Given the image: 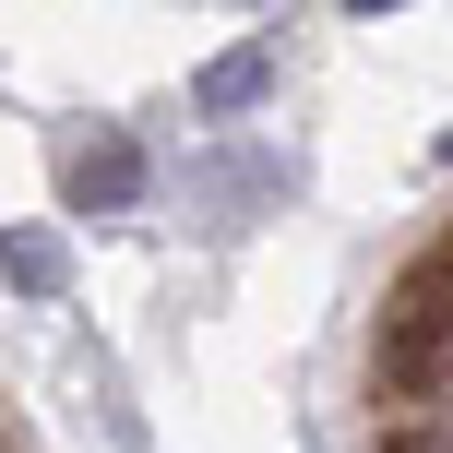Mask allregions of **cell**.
Wrapping results in <instances>:
<instances>
[{
    "label": "cell",
    "mask_w": 453,
    "mask_h": 453,
    "mask_svg": "<svg viewBox=\"0 0 453 453\" xmlns=\"http://www.w3.org/2000/svg\"><path fill=\"white\" fill-rule=\"evenodd\" d=\"M0 287H24V298H60V287H72V250L48 239V226H12V239H0Z\"/></svg>",
    "instance_id": "cell-4"
},
{
    "label": "cell",
    "mask_w": 453,
    "mask_h": 453,
    "mask_svg": "<svg viewBox=\"0 0 453 453\" xmlns=\"http://www.w3.org/2000/svg\"><path fill=\"white\" fill-rule=\"evenodd\" d=\"M60 191H72V215H132V203H143V143H132V132H96L84 156H72Z\"/></svg>",
    "instance_id": "cell-3"
},
{
    "label": "cell",
    "mask_w": 453,
    "mask_h": 453,
    "mask_svg": "<svg viewBox=\"0 0 453 453\" xmlns=\"http://www.w3.org/2000/svg\"><path fill=\"white\" fill-rule=\"evenodd\" d=\"M274 72H287V48L274 36H239V48H215L203 72H191V119H250L274 96Z\"/></svg>",
    "instance_id": "cell-2"
},
{
    "label": "cell",
    "mask_w": 453,
    "mask_h": 453,
    "mask_svg": "<svg viewBox=\"0 0 453 453\" xmlns=\"http://www.w3.org/2000/svg\"><path fill=\"white\" fill-rule=\"evenodd\" d=\"M370 453H441L430 430H382V441H370Z\"/></svg>",
    "instance_id": "cell-5"
},
{
    "label": "cell",
    "mask_w": 453,
    "mask_h": 453,
    "mask_svg": "<svg viewBox=\"0 0 453 453\" xmlns=\"http://www.w3.org/2000/svg\"><path fill=\"white\" fill-rule=\"evenodd\" d=\"M382 394H441V370H453V250H430V263H406V287H394V311H382Z\"/></svg>",
    "instance_id": "cell-1"
}]
</instances>
